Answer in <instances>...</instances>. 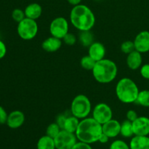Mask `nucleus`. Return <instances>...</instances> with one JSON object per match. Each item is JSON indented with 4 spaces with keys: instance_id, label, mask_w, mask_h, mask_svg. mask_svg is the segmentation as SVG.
Wrapping results in <instances>:
<instances>
[{
    "instance_id": "1",
    "label": "nucleus",
    "mask_w": 149,
    "mask_h": 149,
    "mask_svg": "<svg viewBox=\"0 0 149 149\" xmlns=\"http://www.w3.org/2000/svg\"><path fill=\"white\" fill-rule=\"evenodd\" d=\"M70 21L80 31H91L95 24V16L90 7L79 4L74 6L71 10Z\"/></svg>"
},
{
    "instance_id": "2",
    "label": "nucleus",
    "mask_w": 149,
    "mask_h": 149,
    "mask_svg": "<svg viewBox=\"0 0 149 149\" xmlns=\"http://www.w3.org/2000/svg\"><path fill=\"white\" fill-rule=\"evenodd\" d=\"M102 133V125L93 117H87L81 119L75 135L79 141L91 145L98 142L99 138Z\"/></svg>"
},
{
    "instance_id": "3",
    "label": "nucleus",
    "mask_w": 149,
    "mask_h": 149,
    "mask_svg": "<svg viewBox=\"0 0 149 149\" xmlns=\"http://www.w3.org/2000/svg\"><path fill=\"white\" fill-rule=\"evenodd\" d=\"M95 79L100 84H109L116 79L118 68L116 63L109 59L100 60L97 61L92 70Z\"/></svg>"
},
{
    "instance_id": "4",
    "label": "nucleus",
    "mask_w": 149,
    "mask_h": 149,
    "mask_svg": "<svg viewBox=\"0 0 149 149\" xmlns=\"http://www.w3.org/2000/svg\"><path fill=\"white\" fill-rule=\"evenodd\" d=\"M139 92L136 83L127 77L121 79L116 84V95L123 103H135Z\"/></svg>"
},
{
    "instance_id": "5",
    "label": "nucleus",
    "mask_w": 149,
    "mask_h": 149,
    "mask_svg": "<svg viewBox=\"0 0 149 149\" xmlns=\"http://www.w3.org/2000/svg\"><path fill=\"white\" fill-rule=\"evenodd\" d=\"M92 111V104L87 96L80 94L73 99L71 104V115L79 119L88 117Z\"/></svg>"
},
{
    "instance_id": "6",
    "label": "nucleus",
    "mask_w": 149,
    "mask_h": 149,
    "mask_svg": "<svg viewBox=\"0 0 149 149\" xmlns=\"http://www.w3.org/2000/svg\"><path fill=\"white\" fill-rule=\"evenodd\" d=\"M17 32L18 36L23 40H31L37 35V23L35 20L25 17L17 24Z\"/></svg>"
},
{
    "instance_id": "7",
    "label": "nucleus",
    "mask_w": 149,
    "mask_h": 149,
    "mask_svg": "<svg viewBox=\"0 0 149 149\" xmlns=\"http://www.w3.org/2000/svg\"><path fill=\"white\" fill-rule=\"evenodd\" d=\"M54 141L56 149H72L78 140L75 133L61 130L58 135L54 138Z\"/></svg>"
},
{
    "instance_id": "8",
    "label": "nucleus",
    "mask_w": 149,
    "mask_h": 149,
    "mask_svg": "<svg viewBox=\"0 0 149 149\" xmlns=\"http://www.w3.org/2000/svg\"><path fill=\"white\" fill-rule=\"evenodd\" d=\"M49 32L51 36L63 39L69 32V24L65 17H58L52 20L49 25Z\"/></svg>"
},
{
    "instance_id": "9",
    "label": "nucleus",
    "mask_w": 149,
    "mask_h": 149,
    "mask_svg": "<svg viewBox=\"0 0 149 149\" xmlns=\"http://www.w3.org/2000/svg\"><path fill=\"white\" fill-rule=\"evenodd\" d=\"M92 117L100 125H103L113 119V111L107 103H97L93 108Z\"/></svg>"
},
{
    "instance_id": "10",
    "label": "nucleus",
    "mask_w": 149,
    "mask_h": 149,
    "mask_svg": "<svg viewBox=\"0 0 149 149\" xmlns=\"http://www.w3.org/2000/svg\"><path fill=\"white\" fill-rule=\"evenodd\" d=\"M134 135L148 136L149 135V118L146 116H138L132 122Z\"/></svg>"
},
{
    "instance_id": "11",
    "label": "nucleus",
    "mask_w": 149,
    "mask_h": 149,
    "mask_svg": "<svg viewBox=\"0 0 149 149\" xmlns=\"http://www.w3.org/2000/svg\"><path fill=\"white\" fill-rule=\"evenodd\" d=\"M135 50L141 54L149 52V31H142L135 36L133 41Z\"/></svg>"
},
{
    "instance_id": "12",
    "label": "nucleus",
    "mask_w": 149,
    "mask_h": 149,
    "mask_svg": "<svg viewBox=\"0 0 149 149\" xmlns=\"http://www.w3.org/2000/svg\"><path fill=\"white\" fill-rule=\"evenodd\" d=\"M25 119L24 113L21 111L15 110L9 113L6 124L11 129H17L24 124Z\"/></svg>"
},
{
    "instance_id": "13",
    "label": "nucleus",
    "mask_w": 149,
    "mask_h": 149,
    "mask_svg": "<svg viewBox=\"0 0 149 149\" xmlns=\"http://www.w3.org/2000/svg\"><path fill=\"white\" fill-rule=\"evenodd\" d=\"M121 123L116 119H111L106 123L102 125L103 133L106 134L110 138H113L120 135Z\"/></svg>"
},
{
    "instance_id": "14",
    "label": "nucleus",
    "mask_w": 149,
    "mask_h": 149,
    "mask_svg": "<svg viewBox=\"0 0 149 149\" xmlns=\"http://www.w3.org/2000/svg\"><path fill=\"white\" fill-rule=\"evenodd\" d=\"M106 52V51L104 45L100 42H93L88 47V55L96 62L104 59Z\"/></svg>"
},
{
    "instance_id": "15",
    "label": "nucleus",
    "mask_w": 149,
    "mask_h": 149,
    "mask_svg": "<svg viewBox=\"0 0 149 149\" xmlns=\"http://www.w3.org/2000/svg\"><path fill=\"white\" fill-rule=\"evenodd\" d=\"M62 39L51 36L43 41L42 47L47 52H55L59 50L62 46Z\"/></svg>"
},
{
    "instance_id": "16",
    "label": "nucleus",
    "mask_w": 149,
    "mask_h": 149,
    "mask_svg": "<svg viewBox=\"0 0 149 149\" xmlns=\"http://www.w3.org/2000/svg\"><path fill=\"white\" fill-rule=\"evenodd\" d=\"M142 63L143 58L142 54L141 52H138L137 50H134L127 55V65L130 69L133 70V71L139 69L142 65Z\"/></svg>"
},
{
    "instance_id": "17",
    "label": "nucleus",
    "mask_w": 149,
    "mask_h": 149,
    "mask_svg": "<svg viewBox=\"0 0 149 149\" xmlns=\"http://www.w3.org/2000/svg\"><path fill=\"white\" fill-rule=\"evenodd\" d=\"M129 145L130 149H149V137L134 135Z\"/></svg>"
},
{
    "instance_id": "18",
    "label": "nucleus",
    "mask_w": 149,
    "mask_h": 149,
    "mask_svg": "<svg viewBox=\"0 0 149 149\" xmlns=\"http://www.w3.org/2000/svg\"><path fill=\"white\" fill-rule=\"evenodd\" d=\"M24 13L26 15V17L36 20L42 15V6L38 3H31L29 5L26 6L24 10Z\"/></svg>"
},
{
    "instance_id": "19",
    "label": "nucleus",
    "mask_w": 149,
    "mask_h": 149,
    "mask_svg": "<svg viewBox=\"0 0 149 149\" xmlns=\"http://www.w3.org/2000/svg\"><path fill=\"white\" fill-rule=\"evenodd\" d=\"M37 149H56L54 138L45 135L42 136L36 143Z\"/></svg>"
},
{
    "instance_id": "20",
    "label": "nucleus",
    "mask_w": 149,
    "mask_h": 149,
    "mask_svg": "<svg viewBox=\"0 0 149 149\" xmlns=\"http://www.w3.org/2000/svg\"><path fill=\"white\" fill-rule=\"evenodd\" d=\"M79 122V119L76 117V116H73V115L70 116H67L65 122H64L63 129V130H65L68 131L69 132L75 133L77 128H78Z\"/></svg>"
},
{
    "instance_id": "21",
    "label": "nucleus",
    "mask_w": 149,
    "mask_h": 149,
    "mask_svg": "<svg viewBox=\"0 0 149 149\" xmlns=\"http://www.w3.org/2000/svg\"><path fill=\"white\" fill-rule=\"evenodd\" d=\"M120 135L126 138H132L134 136L132 122L126 119L123 121L122 123H121Z\"/></svg>"
},
{
    "instance_id": "22",
    "label": "nucleus",
    "mask_w": 149,
    "mask_h": 149,
    "mask_svg": "<svg viewBox=\"0 0 149 149\" xmlns=\"http://www.w3.org/2000/svg\"><path fill=\"white\" fill-rule=\"evenodd\" d=\"M79 40L80 43L82 45V46L89 47L94 42V36L90 31H80Z\"/></svg>"
},
{
    "instance_id": "23",
    "label": "nucleus",
    "mask_w": 149,
    "mask_h": 149,
    "mask_svg": "<svg viewBox=\"0 0 149 149\" xmlns=\"http://www.w3.org/2000/svg\"><path fill=\"white\" fill-rule=\"evenodd\" d=\"M135 103L143 107L149 108V90H143L140 91Z\"/></svg>"
},
{
    "instance_id": "24",
    "label": "nucleus",
    "mask_w": 149,
    "mask_h": 149,
    "mask_svg": "<svg viewBox=\"0 0 149 149\" xmlns=\"http://www.w3.org/2000/svg\"><path fill=\"white\" fill-rule=\"evenodd\" d=\"M96 63V61H94L93 58L88 55L82 57L80 61V65L82 68L87 71H92L94 68L95 65Z\"/></svg>"
},
{
    "instance_id": "25",
    "label": "nucleus",
    "mask_w": 149,
    "mask_h": 149,
    "mask_svg": "<svg viewBox=\"0 0 149 149\" xmlns=\"http://www.w3.org/2000/svg\"><path fill=\"white\" fill-rule=\"evenodd\" d=\"M61 130L62 129L60 127V126L56 123V122L51 123L50 125H48V127H47L46 135L51 137V138H55V137L58 135V133L61 132Z\"/></svg>"
},
{
    "instance_id": "26",
    "label": "nucleus",
    "mask_w": 149,
    "mask_h": 149,
    "mask_svg": "<svg viewBox=\"0 0 149 149\" xmlns=\"http://www.w3.org/2000/svg\"><path fill=\"white\" fill-rule=\"evenodd\" d=\"M121 50H122V52H123V53L127 54V55H128V54H130V52H132V51L135 50L134 42L130 40L124 42L121 45Z\"/></svg>"
},
{
    "instance_id": "27",
    "label": "nucleus",
    "mask_w": 149,
    "mask_h": 149,
    "mask_svg": "<svg viewBox=\"0 0 149 149\" xmlns=\"http://www.w3.org/2000/svg\"><path fill=\"white\" fill-rule=\"evenodd\" d=\"M109 149H130V145L122 140H116L111 143Z\"/></svg>"
},
{
    "instance_id": "28",
    "label": "nucleus",
    "mask_w": 149,
    "mask_h": 149,
    "mask_svg": "<svg viewBox=\"0 0 149 149\" xmlns=\"http://www.w3.org/2000/svg\"><path fill=\"white\" fill-rule=\"evenodd\" d=\"M12 17L13 20L17 23L23 20V19L26 17V15H25L24 10H22L21 9L16 8L12 12Z\"/></svg>"
},
{
    "instance_id": "29",
    "label": "nucleus",
    "mask_w": 149,
    "mask_h": 149,
    "mask_svg": "<svg viewBox=\"0 0 149 149\" xmlns=\"http://www.w3.org/2000/svg\"><path fill=\"white\" fill-rule=\"evenodd\" d=\"M63 42L65 45H68V46H73V45L76 44L77 39V36H76L75 35L73 34L72 33H69V32H68V33L63 38Z\"/></svg>"
},
{
    "instance_id": "30",
    "label": "nucleus",
    "mask_w": 149,
    "mask_h": 149,
    "mask_svg": "<svg viewBox=\"0 0 149 149\" xmlns=\"http://www.w3.org/2000/svg\"><path fill=\"white\" fill-rule=\"evenodd\" d=\"M140 73L143 78L149 80V63H146L141 65L140 68Z\"/></svg>"
},
{
    "instance_id": "31",
    "label": "nucleus",
    "mask_w": 149,
    "mask_h": 149,
    "mask_svg": "<svg viewBox=\"0 0 149 149\" xmlns=\"http://www.w3.org/2000/svg\"><path fill=\"white\" fill-rule=\"evenodd\" d=\"M7 117H8V114L5 109L2 106H0V125H4L7 123Z\"/></svg>"
},
{
    "instance_id": "32",
    "label": "nucleus",
    "mask_w": 149,
    "mask_h": 149,
    "mask_svg": "<svg viewBox=\"0 0 149 149\" xmlns=\"http://www.w3.org/2000/svg\"><path fill=\"white\" fill-rule=\"evenodd\" d=\"M72 149H93L90 144L86 143L77 141V143L74 146Z\"/></svg>"
},
{
    "instance_id": "33",
    "label": "nucleus",
    "mask_w": 149,
    "mask_h": 149,
    "mask_svg": "<svg viewBox=\"0 0 149 149\" xmlns=\"http://www.w3.org/2000/svg\"><path fill=\"white\" fill-rule=\"evenodd\" d=\"M126 117L127 120L130 121V122H132L138 117V113H137V112L135 111L129 110L127 112Z\"/></svg>"
},
{
    "instance_id": "34",
    "label": "nucleus",
    "mask_w": 149,
    "mask_h": 149,
    "mask_svg": "<svg viewBox=\"0 0 149 149\" xmlns=\"http://www.w3.org/2000/svg\"><path fill=\"white\" fill-rule=\"evenodd\" d=\"M66 117L67 116H65L64 114H59L58 116H57L56 123L59 125L60 127H61L62 130L63 129L64 122H65V119H66Z\"/></svg>"
},
{
    "instance_id": "35",
    "label": "nucleus",
    "mask_w": 149,
    "mask_h": 149,
    "mask_svg": "<svg viewBox=\"0 0 149 149\" xmlns=\"http://www.w3.org/2000/svg\"><path fill=\"white\" fill-rule=\"evenodd\" d=\"M7 53V47L4 42L0 40V60L2 59Z\"/></svg>"
},
{
    "instance_id": "36",
    "label": "nucleus",
    "mask_w": 149,
    "mask_h": 149,
    "mask_svg": "<svg viewBox=\"0 0 149 149\" xmlns=\"http://www.w3.org/2000/svg\"><path fill=\"white\" fill-rule=\"evenodd\" d=\"M109 139H110V138H109L108 135H106V134L104 133H102L101 135H100V138H99L98 142H100V143H103V144L107 143L109 142Z\"/></svg>"
},
{
    "instance_id": "37",
    "label": "nucleus",
    "mask_w": 149,
    "mask_h": 149,
    "mask_svg": "<svg viewBox=\"0 0 149 149\" xmlns=\"http://www.w3.org/2000/svg\"><path fill=\"white\" fill-rule=\"evenodd\" d=\"M67 1H68L70 4H71V5L76 6L79 4L80 3H81V0H67Z\"/></svg>"
},
{
    "instance_id": "38",
    "label": "nucleus",
    "mask_w": 149,
    "mask_h": 149,
    "mask_svg": "<svg viewBox=\"0 0 149 149\" xmlns=\"http://www.w3.org/2000/svg\"><path fill=\"white\" fill-rule=\"evenodd\" d=\"M95 1H100V0H95Z\"/></svg>"
}]
</instances>
